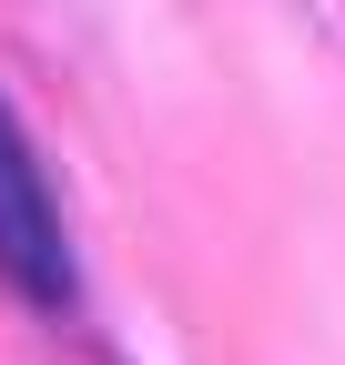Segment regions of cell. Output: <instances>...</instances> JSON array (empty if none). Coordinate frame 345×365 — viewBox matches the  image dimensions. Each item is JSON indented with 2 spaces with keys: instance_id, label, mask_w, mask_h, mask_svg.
<instances>
[{
  "instance_id": "cell-1",
  "label": "cell",
  "mask_w": 345,
  "mask_h": 365,
  "mask_svg": "<svg viewBox=\"0 0 345 365\" xmlns=\"http://www.w3.org/2000/svg\"><path fill=\"white\" fill-rule=\"evenodd\" d=\"M0 284H21L31 304H71V244L11 112H0Z\"/></svg>"
}]
</instances>
